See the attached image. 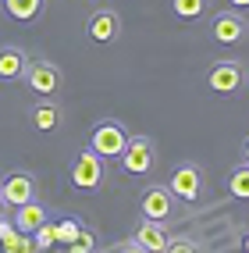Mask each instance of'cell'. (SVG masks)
Segmentation results:
<instances>
[{
    "mask_svg": "<svg viewBox=\"0 0 249 253\" xmlns=\"http://www.w3.org/2000/svg\"><path fill=\"white\" fill-rule=\"evenodd\" d=\"M11 232H14V221H0V243H4Z\"/></svg>",
    "mask_w": 249,
    "mask_h": 253,
    "instance_id": "obj_24",
    "label": "cell"
},
{
    "mask_svg": "<svg viewBox=\"0 0 249 253\" xmlns=\"http://www.w3.org/2000/svg\"><path fill=\"white\" fill-rule=\"evenodd\" d=\"M242 161H246V164H249V136H246V139H242Z\"/></svg>",
    "mask_w": 249,
    "mask_h": 253,
    "instance_id": "obj_26",
    "label": "cell"
},
{
    "mask_svg": "<svg viewBox=\"0 0 249 253\" xmlns=\"http://www.w3.org/2000/svg\"><path fill=\"white\" fill-rule=\"evenodd\" d=\"M32 246H36L39 253L43 250H54L57 246V235H54V225H50V221H43L36 232H32Z\"/></svg>",
    "mask_w": 249,
    "mask_h": 253,
    "instance_id": "obj_19",
    "label": "cell"
},
{
    "mask_svg": "<svg viewBox=\"0 0 249 253\" xmlns=\"http://www.w3.org/2000/svg\"><path fill=\"white\" fill-rule=\"evenodd\" d=\"M0 189H4L7 207H22L29 200H36V178L29 171H11L4 182H0Z\"/></svg>",
    "mask_w": 249,
    "mask_h": 253,
    "instance_id": "obj_10",
    "label": "cell"
},
{
    "mask_svg": "<svg viewBox=\"0 0 249 253\" xmlns=\"http://www.w3.org/2000/svg\"><path fill=\"white\" fill-rule=\"evenodd\" d=\"M46 217H50V214H46V207L39 204V196H36V200H29V204L14 207V217H11V221H14V228H18V232H29V235H32V232L46 221Z\"/></svg>",
    "mask_w": 249,
    "mask_h": 253,
    "instance_id": "obj_13",
    "label": "cell"
},
{
    "mask_svg": "<svg viewBox=\"0 0 249 253\" xmlns=\"http://www.w3.org/2000/svg\"><path fill=\"white\" fill-rule=\"evenodd\" d=\"M0 246H4V253H32V250H36V246H32V235L29 232H18V228H14Z\"/></svg>",
    "mask_w": 249,
    "mask_h": 253,
    "instance_id": "obj_18",
    "label": "cell"
},
{
    "mask_svg": "<svg viewBox=\"0 0 249 253\" xmlns=\"http://www.w3.org/2000/svg\"><path fill=\"white\" fill-rule=\"evenodd\" d=\"M168 189L175 193V200H181V204H196V200L203 196V171H199V164H192V161L178 164L171 171Z\"/></svg>",
    "mask_w": 249,
    "mask_h": 253,
    "instance_id": "obj_6",
    "label": "cell"
},
{
    "mask_svg": "<svg viewBox=\"0 0 249 253\" xmlns=\"http://www.w3.org/2000/svg\"><path fill=\"white\" fill-rule=\"evenodd\" d=\"M25 50L22 46H0V82H22V72H25Z\"/></svg>",
    "mask_w": 249,
    "mask_h": 253,
    "instance_id": "obj_12",
    "label": "cell"
},
{
    "mask_svg": "<svg viewBox=\"0 0 249 253\" xmlns=\"http://www.w3.org/2000/svg\"><path fill=\"white\" fill-rule=\"evenodd\" d=\"M210 36L217 40L221 46H231V43H242L249 36V18L246 11L239 7H228V11H217L210 18Z\"/></svg>",
    "mask_w": 249,
    "mask_h": 253,
    "instance_id": "obj_5",
    "label": "cell"
},
{
    "mask_svg": "<svg viewBox=\"0 0 249 253\" xmlns=\"http://www.w3.org/2000/svg\"><path fill=\"white\" fill-rule=\"evenodd\" d=\"M246 250H249V235H246Z\"/></svg>",
    "mask_w": 249,
    "mask_h": 253,
    "instance_id": "obj_28",
    "label": "cell"
},
{
    "mask_svg": "<svg viewBox=\"0 0 249 253\" xmlns=\"http://www.w3.org/2000/svg\"><path fill=\"white\" fill-rule=\"evenodd\" d=\"M228 193L235 196V200H249V164L231 168V175H228Z\"/></svg>",
    "mask_w": 249,
    "mask_h": 253,
    "instance_id": "obj_17",
    "label": "cell"
},
{
    "mask_svg": "<svg viewBox=\"0 0 249 253\" xmlns=\"http://www.w3.org/2000/svg\"><path fill=\"white\" fill-rule=\"evenodd\" d=\"M86 36L93 43H114L121 36V18H118V11H110V7H100L89 14V22H86Z\"/></svg>",
    "mask_w": 249,
    "mask_h": 253,
    "instance_id": "obj_9",
    "label": "cell"
},
{
    "mask_svg": "<svg viewBox=\"0 0 249 253\" xmlns=\"http://www.w3.org/2000/svg\"><path fill=\"white\" fill-rule=\"evenodd\" d=\"M78 228H82V221L78 217H64L61 225H54V235H57V246H68L75 235H78Z\"/></svg>",
    "mask_w": 249,
    "mask_h": 253,
    "instance_id": "obj_20",
    "label": "cell"
},
{
    "mask_svg": "<svg viewBox=\"0 0 249 253\" xmlns=\"http://www.w3.org/2000/svg\"><path fill=\"white\" fill-rule=\"evenodd\" d=\"M228 7H239V11H249V0H228Z\"/></svg>",
    "mask_w": 249,
    "mask_h": 253,
    "instance_id": "obj_25",
    "label": "cell"
},
{
    "mask_svg": "<svg viewBox=\"0 0 249 253\" xmlns=\"http://www.w3.org/2000/svg\"><path fill=\"white\" fill-rule=\"evenodd\" d=\"M0 7L14 22H36L46 7V0H0Z\"/></svg>",
    "mask_w": 249,
    "mask_h": 253,
    "instance_id": "obj_15",
    "label": "cell"
},
{
    "mask_svg": "<svg viewBox=\"0 0 249 253\" xmlns=\"http://www.w3.org/2000/svg\"><path fill=\"white\" fill-rule=\"evenodd\" d=\"M114 250H121V253H142V246H139V239L132 235V239H125V243H118Z\"/></svg>",
    "mask_w": 249,
    "mask_h": 253,
    "instance_id": "obj_23",
    "label": "cell"
},
{
    "mask_svg": "<svg viewBox=\"0 0 249 253\" xmlns=\"http://www.w3.org/2000/svg\"><path fill=\"white\" fill-rule=\"evenodd\" d=\"M118 161H121L125 175H146V171H153V164H157V146L146 136H128Z\"/></svg>",
    "mask_w": 249,
    "mask_h": 253,
    "instance_id": "obj_4",
    "label": "cell"
},
{
    "mask_svg": "<svg viewBox=\"0 0 249 253\" xmlns=\"http://www.w3.org/2000/svg\"><path fill=\"white\" fill-rule=\"evenodd\" d=\"M164 250H168V253H196L199 246H196L192 239H185V235H178V239H171V235H168V246H164Z\"/></svg>",
    "mask_w": 249,
    "mask_h": 253,
    "instance_id": "obj_22",
    "label": "cell"
},
{
    "mask_svg": "<svg viewBox=\"0 0 249 253\" xmlns=\"http://www.w3.org/2000/svg\"><path fill=\"white\" fill-rule=\"evenodd\" d=\"M207 86H210V93L231 96L246 86V68L239 61H213L210 72H207Z\"/></svg>",
    "mask_w": 249,
    "mask_h": 253,
    "instance_id": "obj_7",
    "label": "cell"
},
{
    "mask_svg": "<svg viewBox=\"0 0 249 253\" xmlns=\"http://www.w3.org/2000/svg\"><path fill=\"white\" fill-rule=\"evenodd\" d=\"M136 239L142 250H153L160 253L164 246H168V228H164V221H153V217H142V225L136 228Z\"/></svg>",
    "mask_w": 249,
    "mask_h": 253,
    "instance_id": "obj_14",
    "label": "cell"
},
{
    "mask_svg": "<svg viewBox=\"0 0 249 253\" xmlns=\"http://www.w3.org/2000/svg\"><path fill=\"white\" fill-rule=\"evenodd\" d=\"M125 143H128V128L118 122V118H104V122H96L93 132H89V146H93L104 161L121 157Z\"/></svg>",
    "mask_w": 249,
    "mask_h": 253,
    "instance_id": "obj_3",
    "label": "cell"
},
{
    "mask_svg": "<svg viewBox=\"0 0 249 253\" xmlns=\"http://www.w3.org/2000/svg\"><path fill=\"white\" fill-rule=\"evenodd\" d=\"M210 7V0H171V11L178 14L181 22H196V18H203Z\"/></svg>",
    "mask_w": 249,
    "mask_h": 253,
    "instance_id": "obj_16",
    "label": "cell"
},
{
    "mask_svg": "<svg viewBox=\"0 0 249 253\" xmlns=\"http://www.w3.org/2000/svg\"><path fill=\"white\" fill-rule=\"evenodd\" d=\"M139 211L142 217H153V221H168L175 214V193L168 185H146L139 196Z\"/></svg>",
    "mask_w": 249,
    "mask_h": 253,
    "instance_id": "obj_8",
    "label": "cell"
},
{
    "mask_svg": "<svg viewBox=\"0 0 249 253\" xmlns=\"http://www.w3.org/2000/svg\"><path fill=\"white\" fill-rule=\"evenodd\" d=\"M29 122L36 132H57L64 122V111L54 96H39V104H32V111H29Z\"/></svg>",
    "mask_w": 249,
    "mask_h": 253,
    "instance_id": "obj_11",
    "label": "cell"
},
{
    "mask_svg": "<svg viewBox=\"0 0 249 253\" xmlns=\"http://www.w3.org/2000/svg\"><path fill=\"white\" fill-rule=\"evenodd\" d=\"M22 82H25V89H29L32 96H57L61 86H64V75H61V68H57L54 61L36 57V61L25 64Z\"/></svg>",
    "mask_w": 249,
    "mask_h": 253,
    "instance_id": "obj_2",
    "label": "cell"
},
{
    "mask_svg": "<svg viewBox=\"0 0 249 253\" xmlns=\"http://www.w3.org/2000/svg\"><path fill=\"white\" fill-rule=\"evenodd\" d=\"M7 211V200H4V189H0V214Z\"/></svg>",
    "mask_w": 249,
    "mask_h": 253,
    "instance_id": "obj_27",
    "label": "cell"
},
{
    "mask_svg": "<svg viewBox=\"0 0 249 253\" xmlns=\"http://www.w3.org/2000/svg\"><path fill=\"white\" fill-rule=\"evenodd\" d=\"M68 250H71V253H89V250H96V235H93L86 225H82V228H78V235L68 243Z\"/></svg>",
    "mask_w": 249,
    "mask_h": 253,
    "instance_id": "obj_21",
    "label": "cell"
},
{
    "mask_svg": "<svg viewBox=\"0 0 249 253\" xmlns=\"http://www.w3.org/2000/svg\"><path fill=\"white\" fill-rule=\"evenodd\" d=\"M246 86H249V72H246Z\"/></svg>",
    "mask_w": 249,
    "mask_h": 253,
    "instance_id": "obj_29",
    "label": "cell"
},
{
    "mask_svg": "<svg viewBox=\"0 0 249 253\" xmlns=\"http://www.w3.org/2000/svg\"><path fill=\"white\" fill-rule=\"evenodd\" d=\"M68 178H71V185L78 193H96L100 185H104V178H107V164L93 146H86V150H78V157L71 161Z\"/></svg>",
    "mask_w": 249,
    "mask_h": 253,
    "instance_id": "obj_1",
    "label": "cell"
}]
</instances>
